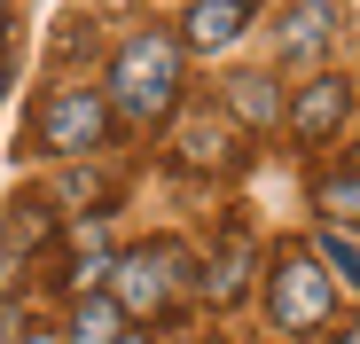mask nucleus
<instances>
[{"instance_id": "13", "label": "nucleus", "mask_w": 360, "mask_h": 344, "mask_svg": "<svg viewBox=\"0 0 360 344\" xmlns=\"http://www.w3.org/2000/svg\"><path fill=\"white\" fill-rule=\"evenodd\" d=\"M321 266H329V282H352V290H360V251L337 235V227L321 235Z\"/></svg>"}, {"instance_id": "16", "label": "nucleus", "mask_w": 360, "mask_h": 344, "mask_svg": "<svg viewBox=\"0 0 360 344\" xmlns=\"http://www.w3.org/2000/svg\"><path fill=\"white\" fill-rule=\"evenodd\" d=\"M0 16H8V0H0Z\"/></svg>"}, {"instance_id": "3", "label": "nucleus", "mask_w": 360, "mask_h": 344, "mask_svg": "<svg viewBox=\"0 0 360 344\" xmlns=\"http://www.w3.org/2000/svg\"><path fill=\"white\" fill-rule=\"evenodd\" d=\"M102 133H110L102 94L63 86V94H47V102H39V149H47V157H79V149H94Z\"/></svg>"}, {"instance_id": "2", "label": "nucleus", "mask_w": 360, "mask_h": 344, "mask_svg": "<svg viewBox=\"0 0 360 344\" xmlns=\"http://www.w3.org/2000/svg\"><path fill=\"white\" fill-rule=\"evenodd\" d=\"M266 305H274V329L282 336H306V329H321L329 313H337V282H329V266L321 258H274V274H266Z\"/></svg>"}, {"instance_id": "7", "label": "nucleus", "mask_w": 360, "mask_h": 344, "mask_svg": "<svg viewBox=\"0 0 360 344\" xmlns=\"http://www.w3.org/2000/svg\"><path fill=\"white\" fill-rule=\"evenodd\" d=\"M251 24V0H196L188 8V47H227Z\"/></svg>"}, {"instance_id": "5", "label": "nucleus", "mask_w": 360, "mask_h": 344, "mask_svg": "<svg viewBox=\"0 0 360 344\" xmlns=\"http://www.w3.org/2000/svg\"><path fill=\"white\" fill-rule=\"evenodd\" d=\"M345 118H352L345 79H306V86H297V102H290V133H297V141H329Z\"/></svg>"}, {"instance_id": "15", "label": "nucleus", "mask_w": 360, "mask_h": 344, "mask_svg": "<svg viewBox=\"0 0 360 344\" xmlns=\"http://www.w3.org/2000/svg\"><path fill=\"white\" fill-rule=\"evenodd\" d=\"M188 344H219V336H188Z\"/></svg>"}, {"instance_id": "9", "label": "nucleus", "mask_w": 360, "mask_h": 344, "mask_svg": "<svg viewBox=\"0 0 360 344\" xmlns=\"http://www.w3.org/2000/svg\"><path fill=\"white\" fill-rule=\"evenodd\" d=\"M235 149H227V118H188L180 126V164L188 172H204V164H227Z\"/></svg>"}, {"instance_id": "8", "label": "nucleus", "mask_w": 360, "mask_h": 344, "mask_svg": "<svg viewBox=\"0 0 360 344\" xmlns=\"http://www.w3.org/2000/svg\"><path fill=\"white\" fill-rule=\"evenodd\" d=\"M227 110H235L243 126H274V118H282V94H274V79L243 71V79H227Z\"/></svg>"}, {"instance_id": "11", "label": "nucleus", "mask_w": 360, "mask_h": 344, "mask_svg": "<svg viewBox=\"0 0 360 344\" xmlns=\"http://www.w3.org/2000/svg\"><path fill=\"white\" fill-rule=\"evenodd\" d=\"M39 243H47V204L16 196L8 204V227H0V251H8V266H16V251H39Z\"/></svg>"}, {"instance_id": "4", "label": "nucleus", "mask_w": 360, "mask_h": 344, "mask_svg": "<svg viewBox=\"0 0 360 344\" xmlns=\"http://www.w3.org/2000/svg\"><path fill=\"white\" fill-rule=\"evenodd\" d=\"M172 266H180V251H165V243L117 258V274H110V282H117V305H126V321L165 313V298H172Z\"/></svg>"}, {"instance_id": "1", "label": "nucleus", "mask_w": 360, "mask_h": 344, "mask_svg": "<svg viewBox=\"0 0 360 344\" xmlns=\"http://www.w3.org/2000/svg\"><path fill=\"white\" fill-rule=\"evenodd\" d=\"M110 102L126 110L134 126H157L165 110L180 102V47L172 39H126L117 47V63H110Z\"/></svg>"}, {"instance_id": "6", "label": "nucleus", "mask_w": 360, "mask_h": 344, "mask_svg": "<svg viewBox=\"0 0 360 344\" xmlns=\"http://www.w3.org/2000/svg\"><path fill=\"white\" fill-rule=\"evenodd\" d=\"M329 39H337V8H329V0H297V8L282 16V32H274L282 55H321Z\"/></svg>"}, {"instance_id": "10", "label": "nucleus", "mask_w": 360, "mask_h": 344, "mask_svg": "<svg viewBox=\"0 0 360 344\" xmlns=\"http://www.w3.org/2000/svg\"><path fill=\"white\" fill-rule=\"evenodd\" d=\"M117 329H126V305H117V298H79L71 344H117Z\"/></svg>"}, {"instance_id": "14", "label": "nucleus", "mask_w": 360, "mask_h": 344, "mask_svg": "<svg viewBox=\"0 0 360 344\" xmlns=\"http://www.w3.org/2000/svg\"><path fill=\"white\" fill-rule=\"evenodd\" d=\"M329 344H360V321H345V329H337V336H329Z\"/></svg>"}, {"instance_id": "12", "label": "nucleus", "mask_w": 360, "mask_h": 344, "mask_svg": "<svg viewBox=\"0 0 360 344\" xmlns=\"http://www.w3.org/2000/svg\"><path fill=\"white\" fill-rule=\"evenodd\" d=\"M321 211H329V227H360V172L321 180Z\"/></svg>"}]
</instances>
